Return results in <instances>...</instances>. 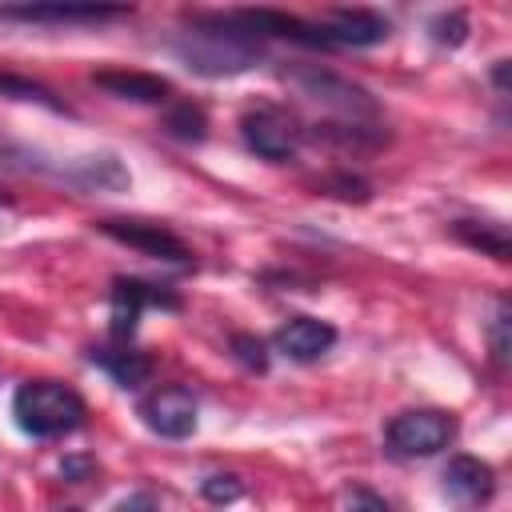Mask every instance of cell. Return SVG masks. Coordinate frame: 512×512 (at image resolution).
Returning <instances> with one entry per match:
<instances>
[{"mask_svg":"<svg viewBox=\"0 0 512 512\" xmlns=\"http://www.w3.org/2000/svg\"><path fill=\"white\" fill-rule=\"evenodd\" d=\"M176 60L196 76H240L264 60L260 40L232 28L224 16H208L172 40Z\"/></svg>","mask_w":512,"mask_h":512,"instance_id":"1","label":"cell"},{"mask_svg":"<svg viewBox=\"0 0 512 512\" xmlns=\"http://www.w3.org/2000/svg\"><path fill=\"white\" fill-rule=\"evenodd\" d=\"M12 416L32 440H56L84 424V400L60 380H28L12 396Z\"/></svg>","mask_w":512,"mask_h":512,"instance_id":"2","label":"cell"},{"mask_svg":"<svg viewBox=\"0 0 512 512\" xmlns=\"http://www.w3.org/2000/svg\"><path fill=\"white\" fill-rule=\"evenodd\" d=\"M456 436V420L440 408H412V412H400L388 428H384V444L392 456L400 460H424V456H436L452 444Z\"/></svg>","mask_w":512,"mask_h":512,"instance_id":"3","label":"cell"},{"mask_svg":"<svg viewBox=\"0 0 512 512\" xmlns=\"http://www.w3.org/2000/svg\"><path fill=\"white\" fill-rule=\"evenodd\" d=\"M288 80L300 88V96L316 100V104L328 108V112H340V116H348V120H368V116H376V100H372L360 84H352V80H344V76H336V72H328V68H320V64L292 68Z\"/></svg>","mask_w":512,"mask_h":512,"instance_id":"4","label":"cell"},{"mask_svg":"<svg viewBox=\"0 0 512 512\" xmlns=\"http://www.w3.org/2000/svg\"><path fill=\"white\" fill-rule=\"evenodd\" d=\"M240 136H244V144H248L260 160H268V164L296 160V152H300V128L292 124L288 112L268 108V104L244 112V120H240Z\"/></svg>","mask_w":512,"mask_h":512,"instance_id":"5","label":"cell"},{"mask_svg":"<svg viewBox=\"0 0 512 512\" xmlns=\"http://www.w3.org/2000/svg\"><path fill=\"white\" fill-rule=\"evenodd\" d=\"M96 228L104 236H112V240H120V244L152 256V260H168V264H180V268L192 264L188 244L176 232H168L164 224H148V220H100Z\"/></svg>","mask_w":512,"mask_h":512,"instance_id":"6","label":"cell"},{"mask_svg":"<svg viewBox=\"0 0 512 512\" xmlns=\"http://www.w3.org/2000/svg\"><path fill=\"white\" fill-rule=\"evenodd\" d=\"M140 416L144 424L164 436V440H184L196 432V396L188 388H156L152 396L140 400Z\"/></svg>","mask_w":512,"mask_h":512,"instance_id":"7","label":"cell"},{"mask_svg":"<svg viewBox=\"0 0 512 512\" xmlns=\"http://www.w3.org/2000/svg\"><path fill=\"white\" fill-rule=\"evenodd\" d=\"M124 4L116 0H8L0 4L4 20H40V24H72V20H100L116 16Z\"/></svg>","mask_w":512,"mask_h":512,"instance_id":"8","label":"cell"},{"mask_svg":"<svg viewBox=\"0 0 512 512\" xmlns=\"http://www.w3.org/2000/svg\"><path fill=\"white\" fill-rule=\"evenodd\" d=\"M320 24V40L324 48H372L380 40H388V20L376 16V12H332L328 20H316Z\"/></svg>","mask_w":512,"mask_h":512,"instance_id":"9","label":"cell"},{"mask_svg":"<svg viewBox=\"0 0 512 512\" xmlns=\"http://www.w3.org/2000/svg\"><path fill=\"white\" fill-rule=\"evenodd\" d=\"M176 304L180 300L164 288H152V284H140V280H116L112 284V332L132 336L144 308H176Z\"/></svg>","mask_w":512,"mask_h":512,"instance_id":"10","label":"cell"},{"mask_svg":"<svg viewBox=\"0 0 512 512\" xmlns=\"http://www.w3.org/2000/svg\"><path fill=\"white\" fill-rule=\"evenodd\" d=\"M276 352H284L288 360H320L332 344H336V328L328 320H316V316H292L280 332H276Z\"/></svg>","mask_w":512,"mask_h":512,"instance_id":"11","label":"cell"},{"mask_svg":"<svg viewBox=\"0 0 512 512\" xmlns=\"http://www.w3.org/2000/svg\"><path fill=\"white\" fill-rule=\"evenodd\" d=\"M444 492L456 500V504H484V500H492V492H496V476H492V468L484 464V460H476V456H452L448 464H444Z\"/></svg>","mask_w":512,"mask_h":512,"instance_id":"12","label":"cell"},{"mask_svg":"<svg viewBox=\"0 0 512 512\" xmlns=\"http://www.w3.org/2000/svg\"><path fill=\"white\" fill-rule=\"evenodd\" d=\"M92 84L120 96V100H132V104H164L172 96V84L164 76H152V72H128V68H104V72H92Z\"/></svg>","mask_w":512,"mask_h":512,"instance_id":"13","label":"cell"},{"mask_svg":"<svg viewBox=\"0 0 512 512\" xmlns=\"http://www.w3.org/2000/svg\"><path fill=\"white\" fill-rule=\"evenodd\" d=\"M92 364H100L120 388H140L152 376V360L144 352H132V348H96Z\"/></svg>","mask_w":512,"mask_h":512,"instance_id":"14","label":"cell"},{"mask_svg":"<svg viewBox=\"0 0 512 512\" xmlns=\"http://www.w3.org/2000/svg\"><path fill=\"white\" fill-rule=\"evenodd\" d=\"M456 236L496 260H508V232L504 224H480V220H456Z\"/></svg>","mask_w":512,"mask_h":512,"instance_id":"15","label":"cell"},{"mask_svg":"<svg viewBox=\"0 0 512 512\" xmlns=\"http://www.w3.org/2000/svg\"><path fill=\"white\" fill-rule=\"evenodd\" d=\"M164 128H168L176 140H204V136H208V116H204L196 104H176V108H168Z\"/></svg>","mask_w":512,"mask_h":512,"instance_id":"16","label":"cell"},{"mask_svg":"<svg viewBox=\"0 0 512 512\" xmlns=\"http://www.w3.org/2000/svg\"><path fill=\"white\" fill-rule=\"evenodd\" d=\"M0 96H12V100H32V104H44L52 112H64V104L36 80H24V76H12V72H0Z\"/></svg>","mask_w":512,"mask_h":512,"instance_id":"17","label":"cell"},{"mask_svg":"<svg viewBox=\"0 0 512 512\" xmlns=\"http://www.w3.org/2000/svg\"><path fill=\"white\" fill-rule=\"evenodd\" d=\"M508 304L500 300L496 304V312H492V320H488V340H492V356L496 360H508Z\"/></svg>","mask_w":512,"mask_h":512,"instance_id":"18","label":"cell"},{"mask_svg":"<svg viewBox=\"0 0 512 512\" xmlns=\"http://www.w3.org/2000/svg\"><path fill=\"white\" fill-rule=\"evenodd\" d=\"M464 32H468V24H464V16H460V12L432 20V36H436L440 44H460V40H464Z\"/></svg>","mask_w":512,"mask_h":512,"instance_id":"19","label":"cell"},{"mask_svg":"<svg viewBox=\"0 0 512 512\" xmlns=\"http://www.w3.org/2000/svg\"><path fill=\"white\" fill-rule=\"evenodd\" d=\"M200 492H204L208 500L224 504V500H236V496H240V480H236V476H208V480L200 484Z\"/></svg>","mask_w":512,"mask_h":512,"instance_id":"20","label":"cell"},{"mask_svg":"<svg viewBox=\"0 0 512 512\" xmlns=\"http://www.w3.org/2000/svg\"><path fill=\"white\" fill-rule=\"evenodd\" d=\"M232 348H236V356L248 364V368H264L268 364V356H264V344L260 340H252V336H232Z\"/></svg>","mask_w":512,"mask_h":512,"instance_id":"21","label":"cell"},{"mask_svg":"<svg viewBox=\"0 0 512 512\" xmlns=\"http://www.w3.org/2000/svg\"><path fill=\"white\" fill-rule=\"evenodd\" d=\"M60 472H64V480H72V484H80L88 472H92V460H84V456H68L64 464H60Z\"/></svg>","mask_w":512,"mask_h":512,"instance_id":"22","label":"cell"},{"mask_svg":"<svg viewBox=\"0 0 512 512\" xmlns=\"http://www.w3.org/2000/svg\"><path fill=\"white\" fill-rule=\"evenodd\" d=\"M348 504H372V508H388L380 496H368V492H348Z\"/></svg>","mask_w":512,"mask_h":512,"instance_id":"23","label":"cell"},{"mask_svg":"<svg viewBox=\"0 0 512 512\" xmlns=\"http://www.w3.org/2000/svg\"><path fill=\"white\" fill-rule=\"evenodd\" d=\"M0 228H4V216H0Z\"/></svg>","mask_w":512,"mask_h":512,"instance_id":"24","label":"cell"}]
</instances>
